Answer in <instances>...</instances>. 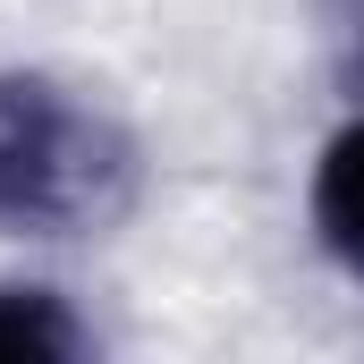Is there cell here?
<instances>
[{"instance_id":"6da1fadb","label":"cell","mask_w":364,"mask_h":364,"mask_svg":"<svg viewBox=\"0 0 364 364\" xmlns=\"http://www.w3.org/2000/svg\"><path fill=\"white\" fill-rule=\"evenodd\" d=\"M136 195V144L119 119H102L51 77L0 68V229L17 237H68L119 220Z\"/></svg>"},{"instance_id":"7a4b0ae2","label":"cell","mask_w":364,"mask_h":364,"mask_svg":"<svg viewBox=\"0 0 364 364\" xmlns=\"http://www.w3.org/2000/svg\"><path fill=\"white\" fill-rule=\"evenodd\" d=\"M314 229H322V246L364 279V119H348V127L322 144V161H314Z\"/></svg>"},{"instance_id":"3957f363","label":"cell","mask_w":364,"mask_h":364,"mask_svg":"<svg viewBox=\"0 0 364 364\" xmlns=\"http://www.w3.org/2000/svg\"><path fill=\"white\" fill-rule=\"evenodd\" d=\"M0 356H85V331L51 288H0Z\"/></svg>"},{"instance_id":"277c9868","label":"cell","mask_w":364,"mask_h":364,"mask_svg":"<svg viewBox=\"0 0 364 364\" xmlns=\"http://www.w3.org/2000/svg\"><path fill=\"white\" fill-rule=\"evenodd\" d=\"M322 34H331V68H339V85L364 93V0H322Z\"/></svg>"}]
</instances>
